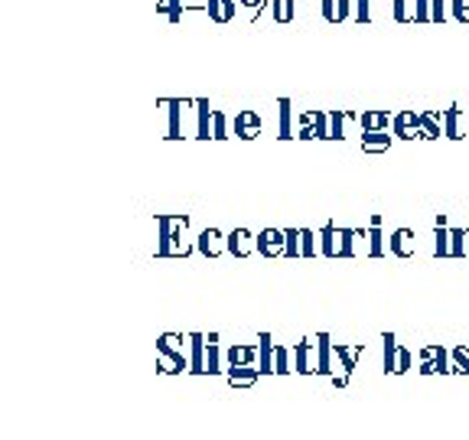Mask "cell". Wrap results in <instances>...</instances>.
<instances>
[{"instance_id":"obj_1","label":"cell","mask_w":469,"mask_h":440,"mask_svg":"<svg viewBox=\"0 0 469 440\" xmlns=\"http://www.w3.org/2000/svg\"><path fill=\"white\" fill-rule=\"evenodd\" d=\"M157 258H189L192 248L183 245V232L189 228L186 212H157Z\"/></svg>"},{"instance_id":"obj_2","label":"cell","mask_w":469,"mask_h":440,"mask_svg":"<svg viewBox=\"0 0 469 440\" xmlns=\"http://www.w3.org/2000/svg\"><path fill=\"white\" fill-rule=\"evenodd\" d=\"M417 359H421V369H417L421 375H450L453 372V356L443 346H424L417 352Z\"/></svg>"},{"instance_id":"obj_3","label":"cell","mask_w":469,"mask_h":440,"mask_svg":"<svg viewBox=\"0 0 469 440\" xmlns=\"http://www.w3.org/2000/svg\"><path fill=\"white\" fill-rule=\"evenodd\" d=\"M176 343H183V336L179 333H163V336L157 339V356L169 359V375H179V372H189V359L183 356V349H176Z\"/></svg>"},{"instance_id":"obj_4","label":"cell","mask_w":469,"mask_h":440,"mask_svg":"<svg viewBox=\"0 0 469 440\" xmlns=\"http://www.w3.org/2000/svg\"><path fill=\"white\" fill-rule=\"evenodd\" d=\"M258 254L261 258H284L287 254V232L284 228H264L258 235Z\"/></svg>"},{"instance_id":"obj_5","label":"cell","mask_w":469,"mask_h":440,"mask_svg":"<svg viewBox=\"0 0 469 440\" xmlns=\"http://www.w3.org/2000/svg\"><path fill=\"white\" fill-rule=\"evenodd\" d=\"M264 128V118L254 108H241V111L234 114V137L238 141H254Z\"/></svg>"},{"instance_id":"obj_6","label":"cell","mask_w":469,"mask_h":440,"mask_svg":"<svg viewBox=\"0 0 469 440\" xmlns=\"http://www.w3.org/2000/svg\"><path fill=\"white\" fill-rule=\"evenodd\" d=\"M196 252L202 258H218L228 252V235H222L218 228H202L196 238Z\"/></svg>"},{"instance_id":"obj_7","label":"cell","mask_w":469,"mask_h":440,"mask_svg":"<svg viewBox=\"0 0 469 440\" xmlns=\"http://www.w3.org/2000/svg\"><path fill=\"white\" fill-rule=\"evenodd\" d=\"M163 104H167V141H183V108H186L189 102H183V98H163Z\"/></svg>"},{"instance_id":"obj_8","label":"cell","mask_w":469,"mask_h":440,"mask_svg":"<svg viewBox=\"0 0 469 440\" xmlns=\"http://www.w3.org/2000/svg\"><path fill=\"white\" fill-rule=\"evenodd\" d=\"M388 252H391L394 258H401V261L414 258V254H417V242H414L411 228H394L391 238H388Z\"/></svg>"},{"instance_id":"obj_9","label":"cell","mask_w":469,"mask_h":440,"mask_svg":"<svg viewBox=\"0 0 469 440\" xmlns=\"http://www.w3.org/2000/svg\"><path fill=\"white\" fill-rule=\"evenodd\" d=\"M417 134H421L424 141H437V137H443V111H437V108L417 111Z\"/></svg>"},{"instance_id":"obj_10","label":"cell","mask_w":469,"mask_h":440,"mask_svg":"<svg viewBox=\"0 0 469 440\" xmlns=\"http://www.w3.org/2000/svg\"><path fill=\"white\" fill-rule=\"evenodd\" d=\"M254 252H258V235H251L248 228L228 232V254H234V258H251Z\"/></svg>"},{"instance_id":"obj_11","label":"cell","mask_w":469,"mask_h":440,"mask_svg":"<svg viewBox=\"0 0 469 440\" xmlns=\"http://www.w3.org/2000/svg\"><path fill=\"white\" fill-rule=\"evenodd\" d=\"M277 137L281 141H293L297 131H293V102L290 98H277Z\"/></svg>"},{"instance_id":"obj_12","label":"cell","mask_w":469,"mask_h":440,"mask_svg":"<svg viewBox=\"0 0 469 440\" xmlns=\"http://www.w3.org/2000/svg\"><path fill=\"white\" fill-rule=\"evenodd\" d=\"M391 134L398 141H414V137H421L417 134V111H398L391 121Z\"/></svg>"},{"instance_id":"obj_13","label":"cell","mask_w":469,"mask_h":440,"mask_svg":"<svg viewBox=\"0 0 469 440\" xmlns=\"http://www.w3.org/2000/svg\"><path fill=\"white\" fill-rule=\"evenodd\" d=\"M391 111H385V108H365V111L358 114V128L362 131H388L391 128Z\"/></svg>"},{"instance_id":"obj_14","label":"cell","mask_w":469,"mask_h":440,"mask_svg":"<svg viewBox=\"0 0 469 440\" xmlns=\"http://www.w3.org/2000/svg\"><path fill=\"white\" fill-rule=\"evenodd\" d=\"M332 339H329V333H316V375H323V378H329L332 375Z\"/></svg>"},{"instance_id":"obj_15","label":"cell","mask_w":469,"mask_h":440,"mask_svg":"<svg viewBox=\"0 0 469 440\" xmlns=\"http://www.w3.org/2000/svg\"><path fill=\"white\" fill-rule=\"evenodd\" d=\"M313 349H316L313 339H300V343L293 346V372H297V375H313V372H316V369H313Z\"/></svg>"},{"instance_id":"obj_16","label":"cell","mask_w":469,"mask_h":440,"mask_svg":"<svg viewBox=\"0 0 469 440\" xmlns=\"http://www.w3.org/2000/svg\"><path fill=\"white\" fill-rule=\"evenodd\" d=\"M225 375H228V385H232V388H254L258 378H261V369L258 366H228Z\"/></svg>"},{"instance_id":"obj_17","label":"cell","mask_w":469,"mask_h":440,"mask_svg":"<svg viewBox=\"0 0 469 440\" xmlns=\"http://www.w3.org/2000/svg\"><path fill=\"white\" fill-rule=\"evenodd\" d=\"M189 372L206 375V336L202 333H189Z\"/></svg>"},{"instance_id":"obj_18","label":"cell","mask_w":469,"mask_h":440,"mask_svg":"<svg viewBox=\"0 0 469 440\" xmlns=\"http://www.w3.org/2000/svg\"><path fill=\"white\" fill-rule=\"evenodd\" d=\"M319 13H323L326 23L339 27V23H346V20L352 17V4H349V0H323V4H319Z\"/></svg>"},{"instance_id":"obj_19","label":"cell","mask_w":469,"mask_h":440,"mask_svg":"<svg viewBox=\"0 0 469 440\" xmlns=\"http://www.w3.org/2000/svg\"><path fill=\"white\" fill-rule=\"evenodd\" d=\"M332 352H336V359H339V369H342L346 375H352V372H356L358 356L365 352V346H362V343H356V346H346V343H332Z\"/></svg>"},{"instance_id":"obj_20","label":"cell","mask_w":469,"mask_h":440,"mask_svg":"<svg viewBox=\"0 0 469 440\" xmlns=\"http://www.w3.org/2000/svg\"><path fill=\"white\" fill-rule=\"evenodd\" d=\"M274 352H277L274 336L271 333H261L258 336V369H261V375H277L274 372Z\"/></svg>"},{"instance_id":"obj_21","label":"cell","mask_w":469,"mask_h":440,"mask_svg":"<svg viewBox=\"0 0 469 440\" xmlns=\"http://www.w3.org/2000/svg\"><path fill=\"white\" fill-rule=\"evenodd\" d=\"M391 141H398V137L388 131H362V150L365 153H388Z\"/></svg>"},{"instance_id":"obj_22","label":"cell","mask_w":469,"mask_h":440,"mask_svg":"<svg viewBox=\"0 0 469 440\" xmlns=\"http://www.w3.org/2000/svg\"><path fill=\"white\" fill-rule=\"evenodd\" d=\"M346 121H358V114L349 108L329 111V141H346Z\"/></svg>"},{"instance_id":"obj_23","label":"cell","mask_w":469,"mask_h":440,"mask_svg":"<svg viewBox=\"0 0 469 440\" xmlns=\"http://www.w3.org/2000/svg\"><path fill=\"white\" fill-rule=\"evenodd\" d=\"M433 258H450V225L447 216H437V228H433Z\"/></svg>"},{"instance_id":"obj_24","label":"cell","mask_w":469,"mask_h":440,"mask_svg":"<svg viewBox=\"0 0 469 440\" xmlns=\"http://www.w3.org/2000/svg\"><path fill=\"white\" fill-rule=\"evenodd\" d=\"M319 254L323 258H339V228L336 222H326L319 228Z\"/></svg>"},{"instance_id":"obj_25","label":"cell","mask_w":469,"mask_h":440,"mask_svg":"<svg viewBox=\"0 0 469 440\" xmlns=\"http://www.w3.org/2000/svg\"><path fill=\"white\" fill-rule=\"evenodd\" d=\"M385 235H382V216H372L368 222V258H385Z\"/></svg>"},{"instance_id":"obj_26","label":"cell","mask_w":469,"mask_h":440,"mask_svg":"<svg viewBox=\"0 0 469 440\" xmlns=\"http://www.w3.org/2000/svg\"><path fill=\"white\" fill-rule=\"evenodd\" d=\"M398 339H394V333H382V372L385 375H394V369H398Z\"/></svg>"},{"instance_id":"obj_27","label":"cell","mask_w":469,"mask_h":440,"mask_svg":"<svg viewBox=\"0 0 469 440\" xmlns=\"http://www.w3.org/2000/svg\"><path fill=\"white\" fill-rule=\"evenodd\" d=\"M196 137L199 141H212V108H209V98H196Z\"/></svg>"},{"instance_id":"obj_28","label":"cell","mask_w":469,"mask_h":440,"mask_svg":"<svg viewBox=\"0 0 469 440\" xmlns=\"http://www.w3.org/2000/svg\"><path fill=\"white\" fill-rule=\"evenodd\" d=\"M460 118H463V108H460V104H450V108H443V137H447V141H463Z\"/></svg>"},{"instance_id":"obj_29","label":"cell","mask_w":469,"mask_h":440,"mask_svg":"<svg viewBox=\"0 0 469 440\" xmlns=\"http://www.w3.org/2000/svg\"><path fill=\"white\" fill-rule=\"evenodd\" d=\"M228 366H258V346L251 343H238L228 349Z\"/></svg>"},{"instance_id":"obj_30","label":"cell","mask_w":469,"mask_h":440,"mask_svg":"<svg viewBox=\"0 0 469 440\" xmlns=\"http://www.w3.org/2000/svg\"><path fill=\"white\" fill-rule=\"evenodd\" d=\"M206 13L212 23H232L234 20V0H209Z\"/></svg>"},{"instance_id":"obj_31","label":"cell","mask_w":469,"mask_h":440,"mask_svg":"<svg viewBox=\"0 0 469 440\" xmlns=\"http://www.w3.org/2000/svg\"><path fill=\"white\" fill-rule=\"evenodd\" d=\"M206 372H209V375L225 372V369H222V349H218V333H209V339H206Z\"/></svg>"},{"instance_id":"obj_32","label":"cell","mask_w":469,"mask_h":440,"mask_svg":"<svg viewBox=\"0 0 469 440\" xmlns=\"http://www.w3.org/2000/svg\"><path fill=\"white\" fill-rule=\"evenodd\" d=\"M356 238H362L358 235V228H349V225H342L339 228V258H356Z\"/></svg>"},{"instance_id":"obj_33","label":"cell","mask_w":469,"mask_h":440,"mask_svg":"<svg viewBox=\"0 0 469 440\" xmlns=\"http://www.w3.org/2000/svg\"><path fill=\"white\" fill-rule=\"evenodd\" d=\"M303 121H310L313 128H316V141H329V111L313 108V111L303 114Z\"/></svg>"},{"instance_id":"obj_34","label":"cell","mask_w":469,"mask_h":440,"mask_svg":"<svg viewBox=\"0 0 469 440\" xmlns=\"http://www.w3.org/2000/svg\"><path fill=\"white\" fill-rule=\"evenodd\" d=\"M183 10H186V7H183V0H160V4H157V13H163L173 27L183 20Z\"/></svg>"},{"instance_id":"obj_35","label":"cell","mask_w":469,"mask_h":440,"mask_svg":"<svg viewBox=\"0 0 469 440\" xmlns=\"http://www.w3.org/2000/svg\"><path fill=\"white\" fill-rule=\"evenodd\" d=\"M271 13H274V23H290L293 20V0H271Z\"/></svg>"},{"instance_id":"obj_36","label":"cell","mask_w":469,"mask_h":440,"mask_svg":"<svg viewBox=\"0 0 469 440\" xmlns=\"http://www.w3.org/2000/svg\"><path fill=\"white\" fill-rule=\"evenodd\" d=\"M319 232H313V228H300V252L303 258H313V254H319Z\"/></svg>"},{"instance_id":"obj_37","label":"cell","mask_w":469,"mask_h":440,"mask_svg":"<svg viewBox=\"0 0 469 440\" xmlns=\"http://www.w3.org/2000/svg\"><path fill=\"white\" fill-rule=\"evenodd\" d=\"M228 114L225 111H212V141H228Z\"/></svg>"},{"instance_id":"obj_38","label":"cell","mask_w":469,"mask_h":440,"mask_svg":"<svg viewBox=\"0 0 469 440\" xmlns=\"http://www.w3.org/2000/svg\"><path fill=\"white\" fill-rule=\"evenodd\" d=\"M450 258H466V228H450Z\"/></svg>"},{"instance_id":"obj_39","label":"cell","mask_w":469,"mask_h":440,"mask_svg":"<svg viewBox=\"0 0 469 440\" xmlns=\"http://www.w3.org/2000/svg\"><path fill=\"white\" fill-rule=\"evenodd\" d=\"M450 356H453V372H456V375H469V346H456Z\"/></svg>"},{"instance_id":"obj_40","label":"cell","mask_w":469,"mask_h":440,"mask_svg":"<svg viewBox=\"0 0 469 440\" xmlns=\"http://www.w3.org/2000/svg\"><path fill=\"white\" fill-rule=\"evenodd\" d=\"M450 17L463 27H469V0H450Z\"/></svg>"},{"instance_id":"obj_41","label":"cell","mask_w":469,"mask_h":440,"mask_svg":"<svg viewBox=\"0 0 469 440\" xmlns=\"http://www.w3.org/2000/svg\"><path fill=\"white\" fill-rule=\"evenodd\" d=\"M287 232V258H303L300 252V228H284Z\"/></svg>"},{"instance_id":"obj_42","label":"cell","mask_w":469,"mask_h":440,"mask_svg":"<svg viewBox=\"0 0 469 440\" xmlns=\"http://www.w3.org/2000/svg\"><path fill=\"white\" fill-rule=\"evenodd\" d=\"M274 372H277V375L293 372V369H290V352H287L284 346H277V352H274Z\"/></svg>"},{"instance_id":"obj_43","label":"cell","mask_w":469,"mask_h":440,"mask_svg":"<svg viewBox=\"0 0 469 440\" xmlns=\"http://www.w3.org/2000/svg\"><path fill=\"white\" fill-rule=\"evenodd\" d=\"M372 0H356V23L358 27H368L372 23V7H368Z\"/></svg>"},{"instance_id":"obj_44","label":"cell","mask_w":469,"mask_h":440,"mask_svg":"<svg viewBox=\"0 0 469 440\" xmlns=\"http://www.w3.org/2000/svg\"><path fill=\"white\" fill-rule=\"evenodd\" d=\"M407 0H391V17L394 23H414V17H407Z\"/></svg>"},{"instance_id":"obj_45","label":"cell","mask_w":469,"mask_h":440,"mask_svg":"<svg viewBox=\"0 0 469 440\" xmlns=\"http://www.w3.org/2000/svg\"><path fill=\"white\" fill-rule=\"evenodd\" d=\"M414 366V356H411V349H398V369H394V375H404V372H411Z\"/></svg>"},{"instance_id":"obj_46","label":"cell","mask_w":469,"mask_h":440,"mask_svg":"<svg viewBox=\"0 0 469 440\" xmlns=\"http://www.w3.org/2000/svg\"><path fill=\"white\" fill-rule=\"evenodd\" d=\"M417 10H414V23H430V0H414Z\"/></svg>"},{"instance_id":"obj_47","label":"cell","mask_w":469,"mask_h":440,"mask_svg":"<svg viewBox=\"0 0 469 440\" xmlns=\"http://www.w3.org/2000/svg\"><path fill=\"white\" fill-rule=\"evenodd\" d=\"M430 23H447V7H443V0H430Z\"/></svg>"},{"instance_id":"obj_48","label":"cell","mask_w":469,"mask_h":440,"mask_svg":"<svg viewBox=\"0 0 469 440\" xmlns=\"http://www.w3.org/2000/svg\"><path fill=\"white\" fill-rule=\"evenodd\" d=\"M297 137H300V141H316V128H313L310 121H303V128L297 131Z\"/></svg>"},{"instance_id":"obj_49","label":"cell","mask_w":469,"mask_h":440,"mask_svg":"<svg viewBox=\"0 0 469 440\" xmlns=\"http://www.w3.org/2000/svg\"><path fill=\"white\" fill-rule=\"evenodd\" d=\"M329 378H332V385H336V388H346V385H349V378H352V375H346V372H332V375H329Z\"/></svg>"},{"instance_id":"obj_50","label":"cell","mask_w":469,"mask_h":440,"mask_svg":"<svg viewBox=\"0 0 469 440\" xmlns=\"http://www.w3.org/2000/svg\"><path fill=\"white\" fill-rule=\"evenodd\" d=\"M264 0H241V7H248V10H258Z\"/></svg>"},{"instance_id":"obj_51","label":"cell","mask_w":469,"mask_h":440,"mask_svg":"<svg viewBox=\"0 0 469 440\" xmlns=\"http://www.w3.org/2000/svg\"><path fill=\"white\" fill-rule=\"evenodd\" d=\"M466 258H469V228H466Z\"/></svg>"}]
</instances>
